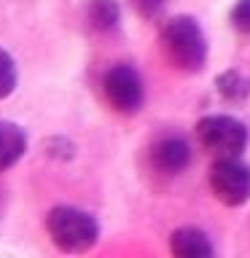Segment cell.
<instances>
[{
  "instance_id": "4fadbf2b",
  "label": "cell",
  "mask_w": 250,
  "mask_h": 258,
  "mask_svg": "<svg viewBox=\"0 0 250 258\" xmlns=\"http://www.w3.org/2000/svg\"><path fill=\"white\" fill-rule=\"evenodd\" d=\"M164 3H167V0H135V8L143 16H156L161 8H164Z\"/></svg>"
},
{
  "instance_id": "ba28073f",
  "label": "cell",
  "mask_w": 250,
  "mask_h": 258,
  "mask_svg": "<svg viewBox=\"0 0 250 258\" xmlns=\"http://www.w3.org/2000/svg\"><path fill=\"white\" fill-rule=\"evenodd\" d=\"M24 151H27V137H24L22 126L0 118V172L14 167L24 156Z\"/></svg>"
},
{
  "instance_id": "9c48e42d",
  "label": "cell",
  "mask_w": 250,
  "mask_h": 258,
  "mask_svg": "<svg viewBox=\"0 0 250 258\" xmlns=\"http://www.w3.org/2000/svg\"><path fill=\"white\" fill-rule=\"evenodd\" d=\"M215 89L229 105H242L250 97V78H245L239 70H223L215 78Z\"/></svg>"
},
{
  "instance_id": "5b68a950",
  "label": "cell",
  "mask_w": 250,
  "mask_h": 258,
  "mask_svg": "<svg viewBox=\"0 0 250 258\" xmlns=\"http://www.w3.org/2000/svg\"><path fill=\"white\" fill-rule=\"evenodd\" d=\"M102 92L113 110L132 116L143 108V78L129 64H116L102 76Z\"/></svg>"
},
{
  "instance_id": "30bf717a",
  "label": "cell",
  "mask_w": 250,
  "mask_h": 258,
  "mask_svg": "<svg viewBox=\"0 0 250 258\" xmlns=\"http://www.w3.org/2000/svg\"><path fill=\"white\" fill-rule=\"evenodd\" d=\"M118 3L116 0H92L89 3V22H92L94 30L100 32H108L118 24Z\"/></svg>"
},
{
  "instance_id": "3957f363",
  "label": "cell",
  "mask_w": 250,
  "mask_h": 258,
  "mask_svg": "<svg viewBox=\"0 0 250 258\" xmlns=\"http://www.w3.org/2000/svg\"><path fill=\"white\" fill-rule=\"evenodd\" d=\"M199 143L205 145L210 153L221 156H242L247 148V129L242 121L226 113H215V116H205L197 124Z\"/></svg>"
},
{
  "instance_id": "8fae6325",
  "label": "cell",
  "mask_w": 250,
  "mask_h": 258,
  "mask_svg": "<svg viewBox=\"0 0 250 258\" xmlns=\"http://www.w3.org/2000/svg\"><path fill=\"white\" fill-rule=\"evenodd\" d=\"M16 89V62L11 59V54L0 48V100L11 97Z\"/></svg>"
},
{
  "instance_id": "6da1fadb",
  "label": "cell",
  "mask_w": 250,
  "mask_h": 258,
  "mask_svg": "<svg viewBox=\"0 0 250 258\" xmlns=\"http://www.w3.org/2000/svg\"><path fill=\"white\" fill-rule=\"evenodd\" d=\"M161 51L175 70L199 73L207 62V38L197 19L191 16H172L161 27Z\"/></svg>"
},
{
  "instance_id": "7c38bea8",
  "label": "cell",
  "mask_w": 250,
  "mask_h": 258,
  "mask_svg": "<svg viewBox=\"0 0 250 258\" xmlns=\"http://www.w3.org/2000/svg\"><path fill=\"white\" fill-rule=\"evenodd\" d=\"M231 24L250 35V0H237V6L231 8Z\"/></svg>"
},
{
  "instance_id": "8992f818",
  "label": "cell",
  "mask_w": 250,
  "mask_h": 258,
  "mask_svg": "<svg viewBox=\"0 0 250 258\" xmlns=\"http://www.w3.org/2000/svg\"><path fill=\"white\" fill-rule=\"evenodd\" d=\"M151 161H153V167H156L159 172L177 175L191 164V145L177 135L161 137L151 151Z\"/></svg>"
},
{
  "instance_id": "52a82bcc",
  "label": "cell",
  "mask_w": 250,
  "mask_h": 258,
  "mask_svg": "<svg viewBox=\"0 0 250 258\" xmlns=\"http://www.w3.org/2000/svg\"><path fill=\"white\" fill-rule=\"evenodd\" d=\"M169 250H172V255H177V258H210L215 253L210 237L202 229H197V226H183V229H177L172 234V239H169Z\"/></svg>"
},
{
  "instance_id": "277c9868",
  "label": "cell",
  "mask_w": 250,
  "mask_h": 258,
  "mask_svg": "<svg viewBox=\"0 0 250 258\" xmlns=\"http://www.w3.org/2000/svg\"><path fill=\"white\" fill-rule=\"evenodd\" d=\"M210 188L226 207H239L250 199V167L239 156H221L210 167Z\"/></svg>"
},
{
  "instance_id": "7a4b0ae2",
  "label": "cell",
  "mask_w": 250,
  "mask_h": 258,
  "mask_svg": "<svg viewBox=\"0 0 250 258\" xmlns=\"http://www.w3.org/2000/svg\"><path fill=\"white\" fill-rule=\"evenodd\" d=\"M46 231L51 242L65 253H86L100 237V226L89 213L78 207H54L46 215Z\"/></svg>"
}]
</instances>
